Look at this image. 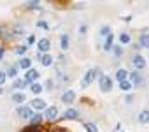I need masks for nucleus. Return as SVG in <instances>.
I'll return each instance as SVG.
<instances>
[{"mask_svg":"<svg viewBox=\"0 0 149 132\" xmlns=\"http://www.w3.org/2000/svg\"><path fill=\"white\" fill-rule=\"evenodd\" d=\"M25 79L28 81V83H35L37 79H39V71H35V69H28L26 71V76H25Z\"/></svg>","mask_w":149,"mask_h":132,"instance_id":"39448f33","label":"nucleus"},{"mask_svg":"<svg viewBox=\"0 0 149 132\" xmlns=\"http://www.w3.org/2000/svg\"><path fill=\"white\" fill-rule=\"evenodd\" d=\"M23 132H40V125H30V127H26Z\"/></svg>","mask_w":149,"mask_h":132,"instance_id":"393cba45","label":"nucleus"},{"mask_svg":"<svg viewBox=\"0 0 149 132\" xmlns=\"http://www.w3.org/2000/svg\"><path fill=\"white\" fill-rule=\"evenodd\" d=\"M37 58L42 62L44 67H49V65L53 63V56H51V55H47V53H39V56H37Z\"/></svg>","mask_w":149,"mask_h":132,"instance_id":"6e6552de","label":"nucleus"},{"mask_svg":"<svg viewBox=\"0 0 149 132\" xmlns=\"http://www.w3.org/2000/svg\"><path fill=\"white\" fill-rule=\"evenodd\" d=\"M67 48H68V37L63 34L61 35V49H67Z\"/></svg>","mask_w":149,"mask_h":132,"instance_id":"cd10ccee","label":"nucleus"},{"mask_svg":"<svg viewBox=\"0 0 149 132\" xmlns=\"http://www.w3.org/2000/svg\"><path fill=\"white\" fill-rule=\"evenodd\" d=\"M30 107H32V109H37V111H42V109H46V102H44L42 99H33Z\"/></svg>","mask_w":149,"mask_h":132,"instance_id":"9d476101","label":"nucleus"},{"mask_svg":"<svg viewBox=\"0 0 149 132\" xmlns=\"http://www.w3.org/2000/svg\"><path fill=\"white\" fill-rule=\"evenodd\" d=\"M112 88V79L109 76H100V90L102 92H111Z\"/></svg>","mask_w":149,"mask_h":132,"instance_id":"f03ea898","label":"nucleus"},{"mask_svg":"<svg viewBox=\"0 0 149 132\" xmlns=\"http://www.w3.org/2000/svg\"><path fill=\"white\" fill-rule=\"evenodd\" d=\"M35 42V35H28V42H26V46H30V44H33Z\"/></svg>","mask_w":149,"mask_h":132,"instance_id":"72a5a7b5","label":"nucleus"},{"mask_svg":"<svg viewBox=\"0 0 149 132\" xmlns=\"http://www.w3.org/2000/svg\"><path fill=\"white\" fill-rule=\"evenodd\" d=\"M18 114H19L21 118H25V120H30L32 114H33V111H32L30 106H21V107H18Z\"/></svg>","mask_w":149,"mask_h":132,"instance_id":"7ed1b4c3","label":"nucleus"},{"mask_svg":"<svg viewBox=\"0 0 149 132\" xmlns=\"http://www.w3.org/2000/svg\"><path fill=\"white\" fill-rule=\"evenodd\" d=\"M19 67L21 69H30L32 67V60L30 58H21L19 60Z\"/></svg>","mask_w":149,"mask_h":132,"instance_id":"f3484780","label":"nucleus"},{"mask_svg":"<svg viewBox=\"0 0 149 132\" xmlns=\"http://www.w3.org/2000/svg\"><path fill=\"white\" fill-rule=\"evenodd\" d=\"M37 27H39L40 30H49V25H47L46 21H42V20H40V21H37Z\"/></svg>","mask_w":149,"mask_h":132,"instance_id":"c85d7f7f","label":"nucleus"},{"mask_svg":"<svg viewBox=\"0 0 149 132\" xmlns=\"http://www.w3.org/2000/svg\"><path fill=\"white\" fill-rule=\"evenodd\" d=\"M6 78H7V76H6V72L0 71V85H4V83H6Z\"/></svg>","mask_w":149,"mask_h":132,"instance_id":"473e14b6","label":"nucleus"},{"mask_svg":"<svg viewBox=\"0 0 149 132\" xmlns=\"http://www.w3.org/2000/svg\"><path fill=\"white\" fill-rule=\"evenodd\" d=\"M139 121H140V123H147V121H149V111H147V109L139 114Z\"/></svg>","mask_w":149,"mask_h":132,"instance_id":"aec40b11","label":"nucleus"},{"mask_svg":"<svg viewBox=\"0 0 149 132\" xmlns=\"http://www.w3.org/2000/svg\"><path fill=\"white\" fill-rule=\"evenodd\" d=\"M74 100H76V93H74L72 90H67V92L61 95V102H65V104H72Z\"/></svg>","mask_w":149,"mask_h":132,"instance_id":"0eeeda50","label":"nucleus"},{"mask_svg":"<svg viewBox=\"0 0 149 132\" xmlns=\"http://www.w3.org/2000/svg\"><path fill=\"white\" fill-rule=\"evenodd\" d=\"M112 42H114V35H112V32H111L109 35H105V44H104V49H105V51H111V48L114 46Z\"/></svg>","mask_w":149,"mask_h":132,"instance_id":"9b49d317","label":"nucleus"},{"mask_svg":"<svg viewBox=\"0 0 149 132\" xmlns=\"http://www.w3.org/2000/svg\"><path fill=\"white\" fill-rule=\"evenodd\" d=\"M84 128H86L88 132H98V128H97L95 123H84Z\"/></svg>","mask_w":149,"mask_h":132,"instance_id":"b1692460","label":"nucleus"},{"mask_svg":"<svg viewBox=\"0 0 149 132\" xmlns=\"http://www.w3.org/2000/svg\"><path fill=\"white\" fill-rule=\"evenodd\" d=\"M2 55H4V48H0V58H2Z\"/></svg>","mask_w":149,"mask_h":132,"instance_id":"f704fd0d","label":"nucleus"},{"mask_svg":"<svg viewBox=\"0 0 149 132\" xmlns=\"http://www.w3.org/2000/svg\"><path fill=\"white\" fill-rule=\"evenodd\" d=\"M63 118H67V120H79V111L77 109H67Z\"/></svg>","mask_w":149,"mask_h":132,"instance_id":"1a4fd4ad","label":"nucleus"},{"mask_svg":"<svg viewBox=\"0 0 149 132\" xmlns=\"http://www.w3.org/2000/svg\"><path fill=\"white\" fill-rule=\"evenodd\" d=\"M126 78H128V72H126L125 69H119V71L116 72V79H118V81H123V79H126Z\"/></svg>","mask_w":149,"mask_h":132,"instance_id":"6ab92c4d","label":"nucleus"},{"mask_svg":"<svg viewBox=\"0 0 149 132\" xmlns=\"http://www.w3.org/2000/svg\"><path fill=\"white\" fill-rule=\"evenodd\" d=\"M132 63H133V67L139 69V71L146 67V60H144V56H140V55H135L133 60H132Z\"/></svg>","mask_w":149,"mask_h":132,"instance_id":"20e7f679","label":"nucleus"},{"mask_svg":"<svg viewBox=\"0 0 149 132\" xmlns=\"http://www.w3.org/2000/svg\"><path fill=\"white\" fill-rule=\"evenodd\" d=\"M139 46H140V48H149V34H142V35H140Z\"/></svg>","mask_w":149,"mask_h":132,"instance_id":"ddd939ff","label":"nucleus"},{"mask_svg":"<svg viewBox=\"0 0 149 132\" xmlns=\"http://www.w3.org/2000/svg\"><path fill=\"white\" fill-rule=\"evenodd\" d=\"M119 88H121L123 92H126V90L132 88V83H130L128 79H123V81H119Z\"/></svg>","mask_w":149,"mask_h":132,"instance_id":"412c9836","label":"nucleus"},{"mask_svg":"<svg viewBox=\"0 0 149 132\" xmlns=\"http://www.w3.org/2000/svg\"><path fill=\"white\" fill-rule=\"evenodd\" d=\"M30 90L35 93V95H39L40 92H42V86L40 85H37V83H32V86H30Z\"/></svg>","mask_w":149,"mask_h":132,"instance_id":"5701e85b","label":"nucleus"},{"mask_svg":"<svg viewBox=\"0 0 149 132\" xmlns=\"http://www.w3.org/2000/svg\"><path fill=\"white\" fill-rule=\"evenodd\" d=\"M30 121H32V125H40V123H42V114H40V113H35V114H32Z\"/></svg>","mask_w":149,"mask_h":132,"instance_id":"dca6fc26","label":"nucleus"},{"mask_svg":"<svg viewBox=\"0 0 149 132\" xmlns=\"http://www.w3.org/2000/svg\"><path fill=\"white\" fill-rule=\"evenodd\" d=\"M130 79H132V81H130L132 85H139V83H140V74H139L137 71H133V72L130 74Z\"/></svg>","mask_w":149,"mask_h":132,"instance_id":"a211bd4d","label":"nucleus"},{"mask_svg":"<svg viewBox=\"0 0 149 132\" xmlns=\"http://www.w3.org/2000/svg\"><path fill=\"white\" fill-rule=\"evenodd\" d=\"M119 42H121V44H128V42H130V34L123 32V34L119 35Z\"/></svg>","mask_w":149,"mask_h":132,"instance_id":"4be33fe9","label":"nucleus"},{"mask_svg":"<svg viewBox=\"0 0 149 132\" xmlns=\"http://www.w3.org/2000/svg\"><path fill=\"white\" fill-rule=\"evenodd\" d=\"M100 34H102V35H109V34H111V28H109V27H102V28H100Z\"/></svg>","mask_w":149,"mask_h":132,"instance_id":"2f4dec72","label":"nucleus"},{"mask_svg":"<svg viewBox=\"0 0 149 132\" xmlns=\"http://www.w3.org/2000/svg\"><path fill=\"white\" fill-rule=\"evenodd\" d=\"M7 78H16L18 76V71H16V67H9V71H7V74H6Z\"/></svg>","mask_w":149,"mask_h":132,"instance_id":"bb28decb","label":"nucleus"},{"mask_svg":"<svg viewBox=\"0 0 149 132\" xmlns=\"http://www.w3.org/2000/svg\"><path fill=\"white\" fill-rule=\"evenodd\" d=\"M11 99H13V102H16V104H23L26 97H25L23 93H13V97H11Z\"/></svg>","mask_w":149,"mask_h":132,"instance_id":"2eb2a0df","label":"nucleus"},{"mask_svg":"<svg viewBox=\"0 0 149 132\" xmlns=\"http://www.w3.org/2000/svg\"><path fill=\"white\" fill-rule=\"evenodd\" d=\"M49 132H68V130L63 127H49Z\"/></svg>","mask_w":149,"mask_h":132,"instance_id":"c756f323","label":"nucleus"},{"mask_svg":"<svg viewBox=\"0 0 149 132\" xmlns=\"http://www.w3.org/2000/svg\"><path fill=\"white\" fill-rule=\"evenodd\" d=\"M2 93H4V90H2V86H0V95H2Z\"/></svg>","mask_w":149,"mask_h":132,"instance_id":"c9c22d12","label":"nucleus"},{"mask_svg":"<svg viewBox=\"0 0 149 132\" xmlns=\"http://www.w3.org/2000/svg\"><path fill=\"white\" fill-rule=\"evenodd\" d=\"M111 49L114 51V55H116V56H123V48H121V46H112Z\"/></svg>","mask_w":149,"mask_h":132,"instance_id":"a878e982","label":"nucleus"},{"mask_svg":"<svg viewBox=\"0 0 149 132\" xmlns=\"http://www.w3.org/2000/svg\"><path fill=\"white\" fill-rule=\"evenodd\" d=\"M37 48H39V53H47L49 48H51V42H49L47 39H40V41L37 42Z\"/></svg>","mask_w":149,"mask_h":132,"instance_id":"423d86ee","label":"nucleus"},{"mask_svg":"<svg viewBox=\"0 0 149 132\" xmlns=\"http://www.w3.org/2000/svg\"><path fill=\"white\" fill-rule=\"evenodd\" d=\"M28 85H30V83H28L26 79H18V81H14V85H13V86H14V88H18V90H23V88H26Z\"/></svg>","mask_w":149,"mask_h":132,"instance_id":"4468645a","label":"nucleus"},{"mask_svg":"<svg viewBox=\"0 0 149 132\" xmlns=\"http://www.w3.org/2000/svg\"><path fill=\"white\" fill-rule=\"evenodd\" d=\"M26 48H28V46H18V48H16V53H18V55H25V53H26Z\"/></svg>","mask_w":149,"mask_h":132,"instance_id":"7c9ffc66","label":"nucleus"},{"mask_svg":"<svg viewBox=\"0 0 149 132\" xmlns=\"http://www.w3.org/2000/svg\"><path fill=\"white\" fill-rule=\"evenodd\" d=\"M46 114H47V118H49V120H54V118L58 116V107H56V106L46 107Z\"/></svg>","mask_w":149,"mask_h":132,"instance_id":"f8f14e48","label":"nucleus"},{"mask_svg":"<svg viewBox=\"0 0 149 132\" xmlns=\"http://www.w3.org/2000/svg\"><path fill=\"white\" fill-rule=\"evenodd\" d=\"M95 76H97V69H90V71H86V74H84V78H83V86H90V85L93 83Z\"/></svg>","mask_w":149,"mask_h":132,"instance_id":"f257e3e1","label":"nucleus"}]
</instances>
